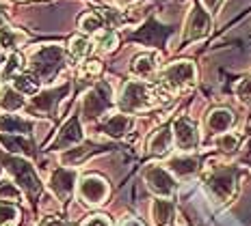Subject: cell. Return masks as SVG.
Returning <instances> with one entry per match:
<instances>
[{"label": "cell", "mask_w": 251, "mask_h": 226, "mask_svg": "<svg viewBox=\"0 0 251 226\" xmlns=\"http://www.w3.org/2000/svg\"><path fill=\"white\" fill-rule=\"evenodd\" d=\"M174 140H176V146L184 153H191V151L197 149L200 144V129L197 125L193 123L188 117H177L174 121Z\"/></svg>", "instance_id": "8"}, {"label": "cell", "mask_w": 251, "mask_h": 226, "mask_svg": "<svg viewBox=\"0 0 251 226\" xmlns=\"http://www.w3.org/2000/svg\"><path fill=\"white\" fill-rule=\"evenodd\" d=\"M20 220V211L13 205L0 203V226H15Z\"/></svg>", "instance_id": "32"}, {"label": "cell", "mask_w": 251, "mask_h": 226, "mask_svg": "<svg viewBox=\"0 0 251 226\" xmlns=\"http://www.w3.org/2000/svg\"><path fill=\"white\" fill-rule=\"evenodd\" d=\"M24 106V97L20 91H15L9 84H2L0 86V110L2 112H15Z\"/></svg>", "instance_id": "21"}, {"label": "cell", "mask_w": 251, "mask_h": 226, "mask_svg": "<svg viewBox=\"0 0 251 226\" xmlns=\"http://www.w3.org/2000/svg\"><path fill=\"white\" fill-rule=\"evenodd\" d=\"M78 28H80L85 35H100L104 30V18L96 11H87V13L80 15V20H78Z\"/></svg>", "instance_id": "23"}, {"label": "cell", "mask_w": 251, "mask_h": 226, "mask_svg": "<svg viewBox=\"0 0 251 226\" xmlns=\"http://www.w3.org/2000/svg\"><path fill=\"white\" fill-rule=\"evenodd\" d=\"M33 131V121L15 117V114H7V117L0 119V134H18L26 136Z\"/></svg>", "instance_id": "18"}, {"label": "cell", "mask_w": 251, "mask_h": 226, "mask_svg": "<svg viewBox=\"0 0 251 226\" xmlns=\"http://www.w3.org/2000/svg\"><path fill=\"white\" fill-rule=\"evenodd\" d=\"M113 106V88L106 82H98L82 99V112L87 119H100Z\"/></svg>", "instance_id": "6"}, {"label": "cell", "mask_w": 251, "mask_h": 226, "mask_svg": "<svg viewBox=\"0 0 251 226\" xmlns=\"http://www.w3.org/2000/svg\"><path fill=\"white\" fill-rule=\"evenodd\" d=\"M160 67V54L158 52H141L139 56H134L132 62H130V73L134 78H141V80H150V78L156 76Z\"/></svg>", "instance_id": "12"}, {"label": "cell", "mask_w": 251, "mask_h": 226, "mask_svg": "<svg viewBox=\"0 0 251 226\" xmlns=\"http://www.w3.org/2000/svg\"><path fill=\"white\" fill-rule=\"evenodd\" d=\"M232 125H234V112L227 108H214L206 119L208 131H210V134H217V136L226 134Z\"/></svg>", "instance_id": "14"}, {"label": "cell", "mask_w": 251, "mask_h": 226, "mask_svg": "<svg viewBox=\"0 0 251 226\" xmlns=\"http://www.w3.org/2000/svg\"><path fill=\"white\" fill-rule=\"evenodd\" d=\"M87 155H91V146H74V149H67L61 155V162L65 166H78Z\"/></svg>", "instance_id": "29"}, {"label": "cell", "mask_w": 251, "mask_h": 226, "mask_svg": "<svg viewBox=\"0 0 251 226\" xmlns=\"http://www.w3.org/2000/svg\"><path fill=\"white\" fill-rule=\"evenodd\" d=\"M11 82H13L15 91H20L22 95H37L41 80L35 76V73H18V76H15Z\"/></svg>", "instance_id": "24"}, {"label": "cell", "mask_w": 251, "mask_h": 226, "mask_svg": "<svg viewBox=\"0 0 251 226\" xmlns=\"http://www.w3.org/2000/svg\"><path fill=\"white\" fill-rule=\"evenodd\" d=\"M102 71V62L100 61H89L85 65V73L87 76H98Z\"/></svg>", "instance_id": "36"}, {"label": "cell", "mask_w": 251, "mask_h": 226, "mask_svg": "<svg viewBox=\"0 0 251 226\" xmlns=\"http://www.w3.org/2000/svg\"><path fill=\"white\" fill-rule=\"evenodd\" d=\"M197 69L191 61H176L167 65L160 73V88L169 95H176L180 91H186L195 84Z\"/></svg>", "instance_id": "2"}, {"label": "cell", "mask_w": 251, "mask_h": 226, "mask_svg": "<svg viewBox=\"0 0 251 226\" xmlns=\"http://www.w3.org/2000/svg\"><path fill=\"white\" fill-rule=\"evenodd\" d=\"M63 65H65V52L59 45H44L30 56L33 73L41 82L54 80V76L63 69Z\"/></svg>", "instance_id": "3"}, {"label": "cell", "mask_w": 251, "mask_h": 226, "mask_svg": "<svg viewBox=\"0 0 251 226\" xmlns=\"http://www.w3.org/2000/svg\"><path fill=\"white\" fill-rule=\"evenodd\" d=\"M91 52H93L91 39H87V37H72V41H70V54L74 56V59L82 61V59H87Z\"/></svg>", "instance_id": "28"}, {"label": "cell", "mask_w": 251, "mask_h": 226, "mask_svg": "<svg viewBox=\"0 0 251 226\" xmlns=\"http://www.w3.org/2000/svg\"><path fill=\"white\" fill-rule=\"evenodd\" d=\"M217 146L223 151V153H234V151H238V146H240V136L232 134V131H226V134H221L217 138Z\"/></svg>", "instance_id": "31"}, {"label": "cell", "mask_w": 251, "mask_h": 226, "mask_svg": "<svg viewBox=\"0 0 251 226\" xmlns=\"http://www.w3.org/2000/svg\"><path fill=\"white\" fill-rule=\"evenodd\" d=\"M119 45V35L115 33V30L111 28H104L100 35H98V48H100V52H115V48Z\"/></svg>", "instance_id": "30"}, {"label": "cell", "mask_w": 251, "mask_h": 226, "mask_svg": "<svg viewBox=\"0 0 251 226\" xmlns=\"http://www.w3.org/2000/svg\"><path fill=\"white\" fill-rule=\"evenodd\" d=\"M22 69H24V56L20 54V52H13L7 59V62H4V69L0 71V80L2 82L13 80L18 73H22Z\"/></svg>", "instance_id": "25"}, {"label": "cell", "mask_w": 251, "mask_h": 226, "mask_svg": "<svg viewBox=\"0 0 251 226\" xmlns=\"http://www.w3.org/2000/svg\"><path fill=\"white\" fill-rule=\"evenodd\" d=\"M78 192H80V198L85 203L100 205V203H104V198L108 196V183H106V179H102L100 175H87L78 183Z\"/></svg>", "instance_id": "10"}, {"label": "cell", "mask_w": 251, "mask_h": 226, "mask_svg": "<svg viewBox=\"0 0 251 226\" xmlns=\"http://www.w3.org/2000/svg\"><path fill=\"white\" fill-rule=\"evenodd\" d=\"M119 226H143V222H139V220H134V218H128V220H124Z\"/></svg>", "instance_id": "38"}, {"label": "cell", "mask_w": 251, "mask_h": 226, "mask_svg": "<svg viewBox=\"0 0 251 226\" xmlns=\"http://www.w3.org/2000/svg\"><path fill=\"white\" fill-rule=\"evenodd\" d=\"M82 143V127L78 117H72L70 121H65V125L59 129V136L52 140L50 149L52 151H63V149H72V146Z\"/></svg>", "instance_id": "11"}, {"label": "cell", "mask_w": 251, "mask_h": 226, "mask_svg": "<svg viewBox=\"0 0 251 226\" xmlns=\"http://www.w3.org/2000/svg\"><path fill=\"white\" fill-rule=\"evenodd\" d=\"M22 198L20 187H15L9 181H0V201H9V203H18Z\"/></svg>", "instance_id": "34"}, {"label": "cell", "mask_w": 251, "mask_h": 226, "mask_svg": "<svg viewBox=\"0 0 251 226\" xmlns=\"http://www.w3.org/2000/svg\"><path fill=\"white\" fill-rule=\"evenodd\" d=\"M41 226H65V224H63L61 220H46V222L41 224Z\"/></svg>", "instance_id": "39"}, {"label": "cell", "mask_w": 251, "mask_h": 226, "mask_svg": "<svg viewBox=\"0 0 251 226\" xmlns=\"http://www.w3.org/2000/svg\"><path fill=\"white\" fill-rule=\"evenodd\" d=\"M156 30H160V26L156 24V22H150L148 26H143V28L139 30L137 35H134V39H139V41H143L145 45H158V43H163L160 39H156ZM169 35V30H165V33H158V37H165Z\"/></svg>", "instance_id": "27"}, {"label": "cell", "mask_w": 251, "mask_h": 226, "mask_svg": "<svg viewBox=\"0 0 251 226\" xmlns=\"http://www.w3.org/2000/svg\"><path fill=\"white\" fill-rule=\"evenodd\" d=\"M167 166L177 177H191L200 170V160L193 155H177V157H171Z\"/></svg>", "instance_id": "19"}, {"label": "cell", "mask_w": 251, "mask_h": 226, "mask_svg": "<svg viewBox=\"0 0 251 226\" xmlns=\"http://www.w3.org/2000/svg\"><path fill=\"white\" fill-rule=\"evenodd\" d=\"M174 218V203L169 198H156L151 203V220L156 226H169Z\"/></svg>", "instance_id": "22"}, {"label": "cell", "mask_w": 251, "mask_h": 226, "mask_svg": "<svg viewBox=\"0 0 251 226\" xmlns=\"http://www.w3.org/2000/svg\"><path fill=\"white\" fill-rule=\"evenodd\" d=\"M82 226H111V220L106 215H91L82 222Z\"/></svg>", "instance_id": "35"}, {"label": "cell", "mask_w": 251, "mask_h": 226, "mask_svg": "<svg viewBox=\"0 0 251 226\" xmlns=\"http://www.w3.org/2000/svg\"><path fill=\"white\" fill-rule=\"evenodd\" d=\"M132 129V119L128 114H113L111 119H106V123L102 125V131L111 138H124L128 131Z\"/></svg>", "instance_id": "16"}, {"label": "cell", "mask_w": 251, "mask_h": 226, "mask_svg": "<svg viewBox=\"0 0 251 226\" xmlns=\"http://www.w3.org/2000/svg\"><path fill=\"white\" fill-rule=\"evenodd\" d=\"M156 103H158V91H154L148 82H126L117 97V106L124 114L145 112Z\"/></svg>", "instance_id": "1"}, {"label": "cell", "mask_w": 251, "mask_h": 226, "mask_svg": "<svg viewBox=\"0 0 251 226\" xmlns=\"http://www.w3.org/2000/svg\"><path fill=\"white\" fill-rule=\"evenodd\" d=\"M0 144H2L9 153H18V155L33 153V143L22 138V136H18V134H0Z\"/></svg>", "instance_id": "20"}, {"label": "cell", "mask_w": 251, "mask_h": 226, "mask_svg": "<svg viewBox=\"0 0 251 226\" xmlns=\"http://www.w3.org/2000/svg\"><path fill=\"white\" fill-rule=\"evenodd\" d=\"M139 0H117V4H122V7H130V4H137Z\"/></svg>", "instance_id": "40"}, {"label": "cell", "mask_w": 251, "mask_h": 226, "mask_svg": "<svg viewBox=\"0 0 251 226\" xmlns=\"http://www.w3.org/2000/svg\"><path fill=\"white\" fill-rule=\"evenodd\" d=\"M22 41H24L22 33L9 28V26H2V28H0V52H13Z\"/></svg>", "instance_id": "26"}, {"label": "cell", "mask_w": 251, "mask_h": 226, "mask_svg": "<svg viewBox=\"0 0 251 226\" xmlns=\"http://www.w3.org/2000/svg\"><path fill=\"white\" fill-rule=\"evenodd\" d=\"M171 144H174V129L169 127H160L154 136L150 138V153L151 155H167L171 151Z\"/></svg>", "instance_id": "17"}, {"label": "cell", "mask_w": 251, "mask_h": 226, "mask_svg": "<svg viewBox=\"0 0 251 226\" xmlns=\"http://www.w3.org/2000/svg\"><path fill=\"white\" fill-rule=\"evenodd\" d=\"M67 91H70V86L63 84L59 88H48V91H44V93H37V95L30 99V106L35 110H39V112H50V110H54V103L59 102Z\"/></svg>", "instance_id": "15"}, {"label": "cell", "mask_w": 251, "mask_h": 226, "mask_svg": "<svg viewBox=\"0 0 251 226\" xmlns=\"http://www.w3.org/2000/svg\"><path fill=\"white\" fill-rule=\"evenodd\" d=\"M206 185L217 201H221V203L232 201L234 192H236V170L227 166L214 168L206 179Z\"/></svg>", "instance_id": "5"}, {"label": "cell", "mask_w": 251, "mask_h": 226, "mask_svg": "<svg viewBox=\"0 0 251 226\" xmlns=\"http://www.w3.org/2000/svg\"><path fill=\"white\" fill-rule=\"evenodd\" d=\"M4 22H7V15H4V11H2V9H0V28H2V26H4Z\"/></svg>", "instance_id": "41"}, {"label": "cell", "mask_w": 251, "mask_h": 226, "mask_svg": "<svg viewBox=\"0 0 251 226\" xmlns=\"http://www.w3.org/2000/svg\"><path fill=\"white\" fill-rule=\"evenodd\" d=\"M76 185V172L74 170H65V168H59V170L52 172L50 177V187L61 201H67L74 192Z\"/></svg>", "instance_id": "13"}, {"label": "cell", "mask_w": 251, "mask_h": 226, "mask_svg": "<svg viewBox=\"0 0 251 226\" xmlns=\"http://www.w3.org/2000/svg\"><path fill=\"white\" fill-rule=\"evenodd\" d=\"M234 93H236V97H238L240 103H245V106H251V76L249 78H243V80L236 84Z\"/></svg>", "instance_id": "33"}, {"label": "cell", "mask_w": 251, "mask_h": 226, "mask_svg": "<svg viewBox=\"0 0 251 226\" xmlns=\"http://www.w3.org/2000/svg\"><path fill=\"white\" fill-rule=\"evenodd\" d=\"M223 0H201V4L206 7V11H219V7H221Z\"/></svg>", "instance_id": "37"}, {"label": "cell", "mask_w": 251, "mask_h": 226, "mask_svg": "<svg viewBox=\"0 0 251 226\" xmlns=\"http://www.w3.org/2000/svg\"><path fill=\"white\" fill-rule=\"evenodd\" d=\"M2 164L7 166V170L15 177V181L20 183V187L28 194L30 198H37L41 192V181L35 172V168L22 157H2Z\"/></svg>", "instance_id": "4"}, {"label": "cell", "mask_w": 251, "mask_h": 226, "mask_svg": "<svg viewBox=\"0 0 251 226\" xmlns=\"http://www.w3.org/2000/svg\"><path fill=\"white\" fill-rule=\"evenodd\" d=\"M143 179H145V183H148V187L158 198H171L176 194V179L171 177V172L165 170V168L150 166L148 170H145Z\"/></svg>", "instance_id": "9"}, {"label": "cell", "mask_w": 251, "mask_h": 226, "mask_svg": "<svg viewBox=\"0 0 251 226\" xmlns=\"http://www.w3.org/2000/svg\"><path fill=\"white\" fill-rule=\"evenodd\" d=\"M210 28H212V20H210V13L206 11V7L203 4H193L184 24V41L203 39L210 33Z\"/></svg>", "instance_id": "7"}]
</instances>
